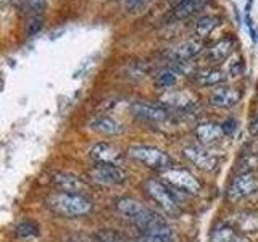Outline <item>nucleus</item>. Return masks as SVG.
Returning a JSON list of instances; mask_svg holds the SVG:
<instances>
[{
    "instance_id": "f257e3e1",
    "label": "nucleus",
    "mask_w": 258,
    "mask_h": 242,
    "mask_svg": "<svg viewBox=\"0 0 258 242\" xmlns=\"http://www.w3.org/2000/svg\"><path fill=\"white\" fill-rule=\"evenodd\" d=\"M45 204L53 213L67 218L84 216L92 212V200L83 194L55 192L45 199Z\"/></svg>"
},
{
    "instance_id": "f03ea898",
    "label": "nucleus",
    "mask_w": 258,
    "mask_h": 242,
    "mask_svg": "<svg viewBox=\"0 0 258 242\" xmlns=\"http://www.w3.org/2000/svg\"><path fill=\"white\" fill-rule=\"evenodd\" d=\"M116 210L124 215L131 223H134L137 228L141 229V232H145L150 229L152 226L158 224V221H163L165 218L160 216L157 212L147 208L144 204H141L139 200H136L133 197H121L116 200Z\"/></svg>"
},
{
    "instance_id": "7ed1b4c3",
    "label": "nucleus",
    "mask_w": 258,
    "mask_h": 242,
    "mask_svg": "<svg viewBox=\"0 0 258 242\" xmlns=\"http://www.w3.org/2000/svg\"><path fill=\"white\" fill-rule=\"evenodd\" d=\"M144 189L147 192V196L158 205V208L163 210L166 215L176 216L181 213L179 202H177L174 192L165 183H161L158 179H149L144 184Z\"/></svg>"
},
{
    "instance_id": "20e7f679",
    "label": "nucleus",
    "mask_w": 258,
    "mask_h": 242,
    "mask_svg": "<svg viewBox=\"0 0 258 242\" xmlns=\"http://www.w3.org/2000/svg\"><path fill=\"white\" fill-rule=\"evenodd\" d=\"M127 155L133 160L139 161L147 168L157 169V171H165V169L173 166V158L160 150L157 147H150V145H137L127 150Z\"/></svg>"
},
{
    "instance_id": "39448f33",
    "label": "nucleus",
    "mask_w": 258,
    "mask_h": 242,
    "mask_svg": "<svg viewBox=\"0 0 258 242\" xmlns=\"http://www.w3.org/2000/svg\"><path fill=\"white\" fill-rule=\"evenodd\" d=\"M161 177L163 181L171 186V188H176L177 191L185 192V194H192V196H197V194L202 191V186L199 183V179L194 176L190 171L184 168H168L165 171H161Z\"/></svg>"
},
{
    "instance_id": "423d86ee",
    "label": "nucleus",
    "mask_w": 258,
    "mask_h": 242,
    "mask_svg": "<svg viewBox=\"0 0 258 242\" xmlns=\"http://www.w3.org/2000/svg\"><path fill=\"white\" fill-rule=\"evenodd\" d=\"M258 196V176L252 171L239 173L228 188L229 200H245Z\"/></svg>"
},
{
    "instance_id": "0eeeda50",
    "label": "nucleus",
    "mask_w": 258,
    "mask_h": 242,
    "mask_svg": "<svg viewBox=\"0 0 258 242\" xmlns=\"http://www.w3.org/2000/svg\"><path fill=\"white\" fill-rule=\"evenodd\" d=\"M182 155L202 171H215L220 166V157L210 152L205 145H187L182 149Z\"/></svg>"
},
{
    "instance_id": "6e6552de",
    "label": "nucleus",
    "mask_w": 258,
    "mask_h": 242,
    "mask_svg": "<svg viewBox=\"0 0 258 242\" xmlns=\"http://www.w3.org/2000/svg\"><path fill=\"white\" fill-rule=\"evenodd\" d=\"M91 181L100 186H119L126 181V174L118 165L110 163H95L89 169Z\"/></svg>"
},
{
    "instance_id": "1a4fd4ad",
    "label": "nucleus",
    "mask_w": 258,
    "mask_h": 242,
    "mask_svg": "<svg viewBox=\"0 0 258 242\" xmlns=\"http://www.w3.org/2000/svg\"><path fill=\"white\" fill-rule=\"evenodd\" d=\"M131 111L137 119L147 121V123H161L168 118V110L163 108L161 105L149 103L137 100L131 105Z\"/></svg>"
},
{
    "instance_id": "9d476101",
    "label": "nucleus",
    "mask_w": 258,
    "mask_h": 242,
    "mask_svg": "<svg viewBox=\"0 0 258 242\" xmlns=\"http://www.w3.org/2000/svg\"><path fill=\"white\" fill-rule=\"evenodd\" d=\"M89 155L95 163H110V165H119L123 161V152L116 145L110 142H97L94 144Z\"/></svg>"
},
{
    "instance_id": "9b49d317",
    "label": "nucleus",
    "mask_w": 258,
    "mask_h": 242,
    "mask_svg": "<svg viewBox=\"0 0 258 242\" xmlns=\"http://www.w3.org/2000/svg\"><path fill=\"white\" fill-rule=\"evenodd\" d=\"M50 181L56 189H60V192H70V194H84L87 192L89 186L84 183L81 177L70 174V173H52Z\"/></svg>"
},
{
    "instance_id": "f8f14e48",
    "label": "nucleus",
    "mask_w": 258,
    "mask_h": 242,
    "mask_svg": "<svg viewBox=\"0 0 258 242\" xmlns=\"http://www.w3.org/2000/svg\"><path fill=\"white\" fill-rule=\"evenodd\" d=\"M242 99V92L237 87H218L210 95V105L216 108H231Z\"/></svg>"
},
{
    "instance_id": "ddd939ff",
    "label": "nucleus",
    "mask_w": 258,
    "mask_h": 242,
    "mask_svg": "<svg viewBox=\"0 0 258 242\" xmlns=\"http://www.w3.org/2000/svg\"><path fill=\"white\" fill-rule=\"evenodd\" d=\"M194 134H196L200 145H212V144L220 142L224 137L223 126L220 123H213V121H205V123H200L196 128Z\"/></svg>"
},
{
    "instance_id": "4468645a",
    "label": "nucleus",
    "mask_w": 258,
    "mask_h": 242,
    "mask_svg": "<svg viewBox=\"0 0 258 242\" xmlns=\"http://www.w3.org/2000/svg\"><path fill=\"white\" fill-rule=\"evenodd\" d=\"M234 50V39L231 36H224L218 39L215 44L210 45L207 56L212 63H223L224 60L229 58V55Z\"/></svg>"
},
{
    "instance_id": "2eb2a0df",
    "label": "nucleus",
    "mask_w": 258,
    "mask_h": 242,
    "mask_svg": "<svg viewBox=\"0 0 258 242\" xmlns=\"http://www.w3.org/2000/svg\"><path fill=\"white\" fill-rule=\"evenodd\" d=\"M202 52V44L199 40H184V42L177 44L176 47L171 48V52H169V56L177 62V63H182V62H189L194 56H197L199 53Z\"/></svg>"
},
{
    "instance_id": "dca6fc26",
    "label": "nucleus",
    "mask_w": 258,
    "mask_h": 242,
    "mask_svg": "<svg viewBox=\"0 0 258 242\" xmlns=\"http://www.w3.org/2000/svg\"><path fill=\"white\" fill-rule=\"evenodd\" d=\"M91 128L95 133H99L102 136H116L119 133H123V126L118 121H115L110 116H97L95 119L91 121Z\"/></svg>"
},
{
    "instance_id": "f3484780",
    "label": "nucleus",
    "mask_w": 258,
    "mask_h": 242,
    "mask_svg": "<svg viewBox=\"0 0 258 242\" xmlns=\"http://www.w3.org/2000/svg\"><path fill=\"white\" fill-rule=\"evenodd\" d=\"M207 0H179L174 8H173V15L176 20H187L192 15L199 13L202 8H204Z\"/></svg>"
},
{
    "instance_id": "a211bd4d",
    "label": "nucleus",
    "mask_w": 258,
    "mask_h": 242,
    "mask_svg": "<svg viewBox=\"0 0 258 242\" xmlns=\"http://www.w3.org/2000/svg\"><path fill=\"white\" fill-rule=\"evenodd\" d=\"M239 232H252L258 229V213L253 212H244L236 215V226H234Z\"/></svg>"
},
{
    "instance_id": "6ab92c4d",
    "label": "nucleus",
    "mask_w": 258,
    "mask_h": 242,
    "mask_svg": "<svg viewBox=\"0 0 258 242\" xmlns=\"http://www.w3.org/2000/svg\"><path fill=\"white\" fill-rule=\"evenodd\" d=\"M228 79L226 73L218 70V68H212V70H207V71H202L197 75V83L200 86H207V87H212V86H220L221 83Z\"/></svg>"
},
{
    "instance_id": "aec40b11",
    "label": "nucleus",
    "mask_w": 258,
    "mask_h": 242,
    "mask_svg": "<svg viewBox=\"0 0 258 242\" xmlns=\"http://www.w3.org/2000/svg\"><path fill=\"white\" fill-rule=\"evenodd\" d=\"M218 26V18L212 15H204L200 16L196 23V34L199 37H207L212 34V31Z\"/></svg>"
},
{
    "instance_id": "412c9836",
    "label": "nucleus",
    "mask_w": 258,
    "mask_h": 242,
    "mask_svg": "<svg viewBox=\"0 0 258 242\" xmlns=\"http://www.w3.org/2000/svg\"><path fill=\"white\" fill-rule=\"evenodd\" d=\"M239 231L234 228L232 224H221L220 228H216L210 237V242H231L232 237L236 236Z\"/></svg>"
},
{
    "instance_id": "4be33fe9",
    "label": "nucleus",
    "mask_w": 258,
    "mask_h": 242,
    "mask_svg": "<svg viewBox=\"0 0 258 242\" xmlns=\"http://www.w3.org/2000/svg\"><path fill=\"white\" fill-rule=\"evenodd\" d=\"M177 83V71L173 68H166L163 71H160V75L157 76V86L160 89H169Z\"/></svg>"
},
{
    "instance_id": "5701e85b",
    "label": "nucleus",
    "mask_w": 258,
    "mask_h": 242,
    "mask_svg": "<svg viewBox=\"0 0 258 242\" xmlns=\"http://www.w3.org/2000/svg\"><path fill=\"white\" fill-rule=\"evenodd\" d=\"M39 234V226L31 223V221H24L21 224L16 226V236L21 237V239H31V237H36Z\"/></svg>"
},
{
    "instance_id": "b1692460",
    "label": "nucleus",
    "mask_w": 258,
    "mask_h": 242,
    "mask_svg": "<svg viewBox=\"0 0 258 242\" xmlns=\"http://www.w3.org/2000/svg\"><path fill=\"white\" fill-rule=\"evenodd\" d=\"M99 242H136L127 239L126 236L119 232H113V231H102L99 232Z\"/></svg>"
},
{
    "instance_id": "393cba45",
    "label": "nucleus",
    "mask_w": 258,
    "mask_h": 242,
    "mask_svg": "<svg viewBox=\"0 0 258 242\" xmlns=\"http://www.w3.org/2000/svg\"><path fill=\"white\" fill-rule=\"evenodd\" d=\"M44 26V18L42 16H32L31 21L28 23V34L29 36H36L37 32L42 29Z\"/></svg>"
},
{
    "instance_id": "a878e982",
    "label": "nucleus",
    "mask_w": 258,
    "mask_h": 242,
    "mask_svg": "<svg viewBox=\"0 0 258 242\" xmlns=\"http://www.w3.org/2000/svg\"><path fill=\"white\" fill-rule=\"evenodd\" d=\"M28 8L32 16H42L45 8V0H28Z\"/></svg>"
},
{
    "instance_id": "bb28decb",
    "label": "nucleus",
    "mask_w": 258,
    "mask_h": 242,
    "mask_svg": "<svg viewBox=\"0 0 258 242\" xmlns=\"http://www.w3.org/2000/svg\"><path fill=\"white\" fill-rule=\"evenodd\" d=\"M221 126H223L224 136H232L234 133H236V129H237V123L234 119H226V121H223Z\"/></svg>"
},
{
    "instance_id": "cd10ccee",
    "label": "nucleus",
    "mask_w": 258,
    "mask_h": 242,
    "mask_svg": "<svg viewBox=\"0 0 258 242\" xmlns=\"http://www.w3.org/2000/svg\"><path fill=\"white\" fill-rule=\"evenodd\" d=\"M248 131L252 136L258 137V116H255L252 121H250V126H248Z\"/></svg>"
},
{
    "instance_id": "c85d7f7f",
    "label": "nucleus",
    "mask_w": 258,
    "mask_h": 242,
    "mask_svg": "<svg viewBox=\"0 0 258 242\" xmlns=\"http://www.w3.org/2000/svg\"><path fill=\"white\" fill-rule=\"evenodd\" d=\"M231 242H252V240H250L247 236H245V234H242V232H237L236 234V236H234L232 237V240Z\"/></svg>"
},
{
    "instance_id": "c756f323",
    "label": "nucleus",
    "mask_w": 258,
    "mask_h": 242,
    "mask_svg": "<svg viewBox=\"0 0 258 242\" xmlns=\"http://www.w3.org/2000/svg\"><path fill=\"white\" fill-rule=\"evenodd\" d=\"M136 242H152V240H150V239H147L145 236H141L139 239H136Z\"/></svg>"
}]
</instances>
